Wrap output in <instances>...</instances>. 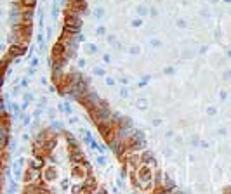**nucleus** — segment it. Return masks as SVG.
Returning a JSON list of instances; mask_svg holds the SVG:
<instances>
[{"instance_id":"14","label":"nucleus","mask_w":231,"mask_h":194,"mask_svg":"<svg viewBox=\"0 0 231 194\" xmlns=\"http://www.w3.org/2000/svg\"><path fill=\"white\" fill-rule=\"evenodd\" d=\"M97 33H99V35H104V28L99 26V28H97Z\"/></svg>"},{"instance_id":"2","label":"nucleus","mask_w":231,"mask_h":194,"mask_svg":"<svg viewBox=\"0 0 231 194\" xmlns=\"http://www.w3.org/2000/svg\"><path fill=\"white\" fill-rule=\"evenodd\" d=\"M40 177H42V170H40V168H33V167L28 168L26 180L30 182V184H38V182H40Z\"/></svg>"},{"instance_id":"5","label":"nucleus","mask_w":231,"mask_h":194,"mask_svg":"<svg viewBox=\"0 0 231 194\" xmlns=\"http://www.w3.org/2000/svg\"><path fill=\"white\" fill-rule=\"evenodd\" d=\"M56 146H57V141L54 139V137H51V139H47V142H45V146H44V149L51 153V151H52Z\"/></svg>"},{"instance_id":"10","label":"nucleus","mask_w":231,"mask_h":194,"mask_svg":"<svg viewBox=\"0 0 231 194\" xmlns=\"http://www.w3.org/2000/svg\"><path fill=\"white\" fill-rule=\"evenodd\" d=\"M61 109H63V111H64L66 115H70V113H71V108H70V106H68V104H63V106H61Z\"/></svg>"},{"instance_id":"7","label":"nucleus","mask_w":231,"mask_h":194,"mask_svg":"<svg viewBox=\"0 0 231 194\" xmlns=\"http://www.w3.org/2000/svg\"><path fill=\"white\" fill-rule=\"evenodd\" d=\"M149 159H153V153H149V151L143 153V156H141V161H143V163H148Z\"/></svg>"},{"instance_id":"17","label":"nucleus","mask_w":231,"mask_h":194,"mask_svg":"<svg viewBox=\"0 0 231 194\" xmlns=\"http://www.w3.org/2000/svg\"><path fill=\"white\" fill-rule=\"evenodd\" d=\"M106 83H108V85H115V80H111V78H108V80H106Z\"/></svg>"},{"instance_id":"3","label":"nucleus","mask_w":231,"mask_h":194,"mask_svg":"<svg viewBox=\"0 0 231 194\" xmlns=\"http://www.w3.org/2000/svg\"><path fill=\"white\" fill-rule=\"evenodd\" d=\"M70 161H71V163H82V161H83V154L80 153L78 147L70 151Z\"/></svg>"},{"instance_id":"19","label":"nucleus","mask_w":231,"mask_h":194,"mask_svg":"<svg viewBox=\"0 0 231 194\" xmlns=\"http://www.w3.org/2000/svg\"><path fill=\"white\" fill-rule=\"evenodd\" d=\"M78 66H80V68L85 66V61H83V59H80V61H78Z\"/></svg>"},{"instance_id":"9","label":"nucleus","mask_w":231,"mask_h":194,"mask_svg":"<svg viewBox=\"0 0 231 194\" xmlns=\"http://www.w3.org/2000/svg\"><path fill=\"white\" fill-rule=\"evenodd\" d=\"M172 189H174V182L165 179V187H163V191H172Z\"/></svg>"},{"instance_id":"8","label":"nucleus","mask_w":231,"mask_h":194,"mask_svg":"<svg viewBox=\"0 0 231 194\" xmlns=\"http://www.w3.org/2000/svg\"><path fill=\"white\" fill-rule=\"evenodd\" d=\"M23 2V5L24 7H30V9H33L35 7V4H37V0H21Z\"/></svg>"},{"instance_id":"6","label":"nucleus","mask_w":231,"mask_h":194,"mask_svg":"<svg viewBox=\"0 0 231 194\" xmlns=\"http://www.w3.org/2000/svg\"><path fill=\"white\" fill-rule=\"evenodd\" d=\"M31 167L33 168H42L44 167V158H42V156H37V159L31 161Z\"/></svg>"},{"instance_id":"12","label":"nucleus","mask_w":231,"mask_h":194,"mask_svg":"<svg viewBox=\"0 0 231 194\" xmlns=\"http://www.w3.org/2000/svg\"><path fill=\"white\" fill-rule=\"evenodd\" d=\"M61 187H63L64 191L68 189V180H63V182H61Z\"/></svg>"},{"instance_id":"13","label":"nucleus","mask_w":231,"mask_h":194,"mask_svg":"<svg viewBox=\"0 0 231 194\" xmlns=\"http://www.w3.org/2000/svg\"><path fill=\"white\" fill-rule=\"evenodd\" d=\"M97 163H99V165H104V163H106V159L101 156V158H97Z\"/></svg>"},{"instance_id":"1","label":"nucleus","mask_w":231,"mask_h":194,"mask_svg":"<svg viewBox=\"0 0 231 194\" xmlns=\"http://www.w3.org/2000/svg\"><path fill=\"white\" fill-rule=\"evenodd\" d=\"M139 182H141V187L143 189H149V184L153 182V173H151V168L143 165L139 168Z\"/></svg>"},{"instance_id":"11","label":"nucleus","mask_w":231,"mask_h":194,"mask_svg":"<svg viewBox=\"0 0 231 194\" xmlns=\"http://www.w3.org/2000/svg\"><path fill=\"white\" fill-rule=\"evenodd\" d=\"M94 73H96V75H99V76H103V75H104V70H103V68H96V70H94Z\"/></svg>"},{"instance_id":"18","label":"nucleus","mask_w":231,"mask_h":194,"mask_svg":"<svg viewBox=\"0 0 231 194\" xmlns=\"http://www.w3.org/2000/svg\"><path fill=\"white\" fill-rule=\"evenodd\" d=\"M101 14H103V9H99V11H96V16H97V18H103V16H101Z\"/></svg>"},{"instance_id":"15","label":"nucleus","mask_w":231,"mask_h":194,"mask_svg":"<svg viewBox=\"0 0 231 194\" xmlns=\"http://www.w3.org/2000/svg\"><path fill=\"white\" fill-rule=\"evenodd\" d=\"M21 87H28V80H26V78H24V80L21 82Z\"/></svg>"},{"instance_id":"16","label":"nucleus","mask_w":231,"mask_h":194,"mask_svg":"<svg viewBox=\"0 0 231 194\" xmlns=\"http://www.w3.org/2000/svg\"><path fill=\"white\" fill-rule=\"evenodd\" d=\"M137 106H141V108H146V101H141V102H137Z\"/></svg>"},{"instance_id":"4","label":"nucleus","mask_w":231,"mask_h":194,"mask_svg":"<svg viewBox=\"0 0 231 194\" xmlns=\"http://www.w3.org/2000/svg\"><path fill=\"white\" fill-rule=\"evenodd\" d=\"M56 175H57V172H56V168H47V170H45V180L47 182H51V180H54V179H56Z\"/></svg>"}]
</instances>
